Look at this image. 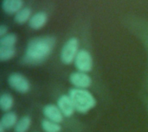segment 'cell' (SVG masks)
Returning <instances> with one entry per match:
<instances>
[{"instance_id":"9","label":"cell","mask_w":148,"mask_h":132,"mask_svg":"<svg viewBox=\"0 0 148 132\" xmlns=\"http://www.w3.org/2000/svg\"><path fill=\"white\" fill-rule=\"evenodd\" d=\"M23 0H3L2 10L8 15H16L23 9Z\"/></svg>"},{"instance_id":"10","label":"cell","mask_w":148,"mask_h":132,"mask_svg":"<svg viewBox=\"0 0 148 132\" xmlns=\"http://www.w3.org/2000/svg\"><path fill=\"white\" fill-rule=\"evenodd\" d=\"M47 21H48L47 14L43 11H38L30 17L29 21V26L32 29L37 30L43 28Z\"/></svg>"},{"instance_id":"18","label":"cell","mask_w":148,"mask_h":132,"mask_svg":"<svg viewBox=\"0 0 148 132\" xmlns=\"http://www.w3.org/2000/svg\"><path fill=\"white\" fill-rule=\"evenodd\" d=\"M7 31H8V28L4 25V24H2L0 26V38L6 35H7Z\"/></svg>"},{"instance_id":"1","label":"cell","mask_w":148,"mask_h":132,"mask_svg":"<svg viewBox=\"0 0 148 132\" xmlns=\"http://www.w3.org/2000/svg\"><path fill=\"white\" fill-rule=\"evenodd\" d=\"M56 44L53 36H40L30 40L27 45L23 62L27 65H38L51 54Z\"/></svg>"},{"instance_id":"6","label":"cell","mask_w":148,"mask_h":132,"mask_svg":"<svg viewBox=\"0 0 148 132\" xmlns=\"http://www.w3.org/2000/svg\"><path fill=\"white\" fill-rule=\"evenodd\" d=\"M69 81L75 88L79 89H87L92 85L91 77L82 72L72 73L69 76Z\"/></svg>"},{"instance_id":"13","label":"cell","mask_w":148,"mask_h":132,"mask_svg":"<svg viewBox=\"0 0 148 132\" xmlns=\"http://www.w3.org/2000/svg\"><path fill=\"white\" fill-rule=\"evenodd\" d=\"M31 9L30 8H23L20 11H18L14 17V20L18 24H24L28 21H29L31 16Z\"/></svg>"},{"instance_id":"17","label":"cell","mask_w":148,"mask_h":132,"mask_svg":"<svg viewBox=\"0 0 148 132\" xmlns=\"http://www.w3.org/2000/svg\"><path fill=\"white\" fill-rule=\"evenodd\" d=\"M17 42V37L15 34H7L0 38V46L14 47Z\"/></svg>"},{"instance_id":"19","label":"cell","mask_w":148,"mask_h":132,"mask_svg":"<svg viewBox=\"0 0 148 132\" xmlns=\"http://www.w3.org/2000/svg\"><path fill=\"white\" fill-rule=\"evenodd\" d=\"M4 130H5V129H4L2 125H0V132H4Z\"/></svg>"},{"instance_id":"2","label":"cell","mask_w":148,"mask_h":132,"mask_svg":"<svg viewBox=\"0 0 148 132\" xmlns=\"http://www.w3.org/2000/svg\"><path fill=\"white\" fill-rule=\"evenodd\" d=\"M75 111L79 113H87L96 105L95 98L87 89L72 88L69 93Z\"/></svg>"},{"instance_id":"14","label":"cell","mask_w":148,"mask_h":132,"mask_svg":"<svg viewBox=\"0 0 148 132\" xmlns=\"http://www.w3.org/2000/svg\"><path fill=\"white\" fill-rule=\"evenodd\" d=\"M16 55V49L14 47H3L0 46V61H7L12 59Z\"/></svg>"},{"instance_id":"7","label":"cell","mask_w":148,"mask_h":132,"mask_svg":"<svg viewBox=\"0 0 148 132\" xmlns=\"http://www.w3.org/2000/svg\"><path fill=\"white\" fill-rule=\"evenodd\" d=\"M57 106L61 110L63 116L67 117V118L71 117L75 112V105L73 104V101L71 100L69 95L63 94V95L60 96V98L57 100Z\"/></svg>"},{"instance_id":"15","label":"cell","mask_w":148,"mask_h":132,"mask_svg":"<svg viewBox=\"0 0 148 132\" xmlns=\"http://www.w3.org/2000/svg\"><path fill=\"white\" fill-rule=\"evenodd\" d=\"M31 125V119L29 116L23 117L18 120L16 125L15 126V132H27Z\"/></svg>"},{"instance_id":"3","label":"cell","mask_w":148,"mask_h":132,"mask_svg":"<svg viewBox=\"0 0 148 132\" xmlns=\"http://www.w3.org/2000/svg\"><path fill=\"white\" fill-rule=\"evenodd\" d=\"M79 42L78 39L75 37L69 38L65 44L63 45L62 50L60 58L63 64L65 65H70L71 63L75 62V57L79 52Z\"/></svg>"},{"instance_id":"16","label":"cell","mask_w":148,"mask_h":132,"mask_svg":"<svg viewBox=\"0 0 148 132\" xmlns=\"http://www.w3.org/2000/svg\"><path fill=\"white\" fill-rule=\"evenodd\" d=\"M42 128L44 132H60L62 130L60 124L52 122L49 119L42 120Z\"/></svg>"},{"instance_id":"4","label":"cell","mask_w":148,"mask_h":132,"mask_svg":"<svg viewBox=\"0 0 148 132\" xmlns=\"http://www.w3.org/2000/svg\"><path fill=\"white\" fill-rule=\"evenodd\" d=\"M8 83L11 88L19 93H27L30 90V84L29 80L21 73H13L8 78Z\"/></svg>"},{"instance_id":"12","label":"cell","mask_w":148,"mask_h":132,"mask_svg":"<svg viewBox=\"0 0 148 132\" xmlns=\"http://www.w3.org/2000/svg\"><path fill=\"white\" fill-rule=\"evenodd\" d=\"M14 106V99L10 93H3L0 97V108L3 112H9Z\"/></svg>"},{"instance_id":"8","label":"cell","mask_w":148,"mask_h":132,"mask_svg":"<svg viewBox=\"0 0 148 132\" xmlns=\"http://www.w3.org/2000/svg\"><path fill=\"white\" fill-rule=\"evenodd\" d=\"M43 115L46 119H49L52 122L60 124L63 121V114L62 113L59 107L56 105H47L42 110Z\"/></svg>"},{"instance_id":"5","label":"cell","mask_w":148,"mask_h":132,"mask_svg":"<svg viewBox=\"0 0 148 132\" xmlns=\"http://www.w3.org/2000/svg\"><path fill=\"white\" fill-rule=\"evenodd\" d=\"M75 65L76 68L79 70V72L87 73L92 71V69H93L92 55L86 49L79 50V52L75 57Z\"/></svg>"},{"instance_id":"11","label":"cell","mask_w":148,"mask_h":132,"mask_svg":"<svg viewBox=\"0 0 148 132\" xmlns=\"http://www.w3.org/2000/svg\"><path fill=\"white\" fill-rule=\"evenodd\" d=\"M17 116L15 112H6L1 118L0 121V125H2L5 130L11 129L15 127L17 124Z\"/></svg>"}]
</instances>
